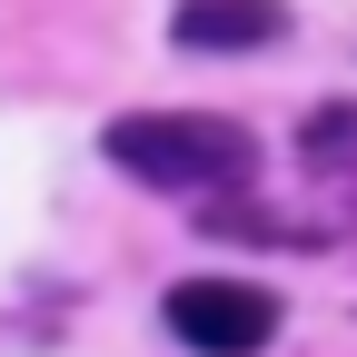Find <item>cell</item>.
Masks as SVG:
<instances>
[{"label": "cell", "mask_w": 357, "mask_h": 357, "mask_svg": "<svg viewBox=\"0 0 357 357\" xmlns=\"http://www.w3.org/2000/svg\"><path fill=\"white\" fill-rule=\"evenodd\" d=\"M100 159L139 189H248L258 139L218 109H129L100 129Z\"/></svg>", "instance_id": "6da1fadb"}, {"label": "cell", "mask_w": 357, "mask_h": 357, "mask_svg": "<svg viewBox=\"0 0 357 357\" xmlns=\"http://www.w3.org/2000/svg\"><path fill=\"white\" fill-rule=\"evenodd\" d=\"M159 318L199 357H258L268 337H278V298H268L258 278H178L159 298Z\"/></svg>", "instance_id": "7a4b0ae2"}, {"label": "cell", "mask_w": 357, "mask_h": 357, "mask_svg": "<svg viewBox=\"0 0 357 357\" xmlns=\"http://www.w3.org/2000/svg\"><path fill=\"white\" fill-rule=\"evenodd\" d=\"M169 40L178 50H268V40H288V10L278 0H178Z\"/></svg>", "instance_id": "3957f363"}, {"label": "cell", "mask_w": 357, "mask_h": 357, "mask_svg": "<svg viewBox=\"0 0 357 357\" xmlns=\"http://www.w3.org/2000/svg\"><path fill=\"white\" fill-rule=\"evenodd\" d=\"M298 149H307V169H357V100H328L298 129Z\"/></svg>", "instance_id": "277c9868"}]
</instances>
